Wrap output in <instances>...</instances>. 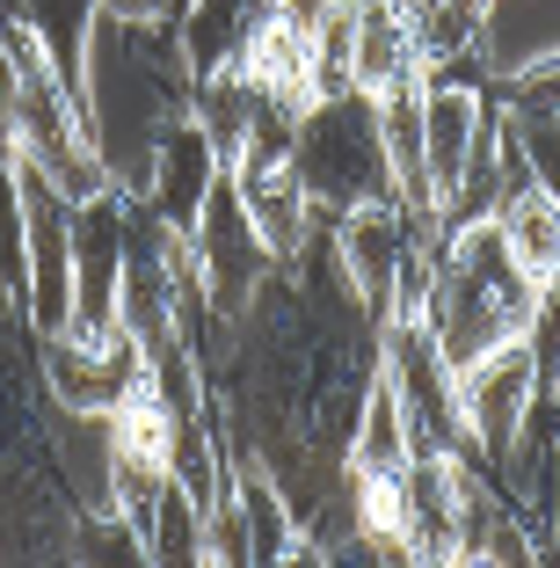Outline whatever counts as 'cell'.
<instances>
[{
	"mask_svg": "<svg viewBox=\"0 0 560 568\" xmlns=\"http://www.w3.org/2000/svg\"><path fill=\"white\" fill-rule=\"evenodd\" d=\"M0 292L22 300V168H16V146H0Z\"/></svg>",
	"mask_w": 560,
	"mask_h": 568,
	"instance_id": "21",
	"label": "cell"
},
{
	"mask_svg": "<svg viewBox=\"0 0 560 568\" xmlns=\"http://www.w3.org/2000/svg\"><path fill=\"white\" fill-rule=\"evenodd\" d=\"M37 365H44V386L59 408H116L124 394L146 386V351H139L124 328L110 335H37Z\"/></svg>",
	"mask_w": 560,
	"mask_h": 568,
	"instance_id": "6",
	"label": "cell"
},
{
	"mask_svg": "<svg viewBox=\"0 0 560 568\" xmlns=\"http://www.w3.org/2000/svg\"><path fill=\"white\" fill-rule=\"evenodd\" d=\"M502 102H510V110H553L560 118V51H546L525 73H510V81H502Z\"/></svg>",
	"mask_w": 560,
	"mask_h": 568,
	"instance_id": "24",
	"label": "cell"
},
{
	"mask_svg": "<svg viewBox=\"0 0 560 568\" xmlns=\"http://www.w3.org/2000/svg\"><path fill=\"white\" fill-rule=\"evenodd\" d=\"M379 118V146H386V175H394L400 204H429V161H422V81H400L386 95H371Z\"/></svg>",
	"mask_w": 560,
	"mask_h": 568,
	"instance_id": "15",
	"label": "cell"
},
{
	"mask_svg": "<svg viewBox=\"0 0 560 568\" xmlns=\"http://www.w3.org/2000/svg\"><path fill=\"white\" fill-rule=\"evenodd\" d=\"M22 168V314L37 335L73 321V197H59L44 168Z\"/></svg>",
	"mask_w": 560,
	"mask_h": 568,
	"instance_id": "4",
	"label": "cell"
},
{
	"mask_svg": "<svg viewBox=\"0 0 560 568\" xmlns=\"http://www.w3.org/2000/svg\"><path fill=\"white\" fill-rule=\"evenodd\" d=\"M502 139L525 153V168L560 197V118L553 110H510V102H502Z\"/></svg>",
	"mask_w": 560,
	"mask_h": 568,
	"instance_id": "20",
	"label": "cell"
},
{
	"mask_svg": "<svg viewBox=\"0 0 560 568\" xmlns=\"http://www.w3.org/2000/svg\"><path fill=\"white\" fill-rule=\"evenodd\" d=\"M328 241H335L343 277L357 284V300L371 306V314H386V292H394L400 248H408V204H400V197H379V204H357V212H335L328 219Z\"/></svg>",
	"mask_w": 560,
	"mask_h": 568,
	"instance_id": "10",
	"label": "cell"
},
{
	"mask_svg": "<svg viewBox=\"0 0 560 568\" xmlns=\"http://www.w3.org/2000/svg\"><path fill=\"white\" fill-rule=\"evenodd\" d=\"M531 510H539V532H546V554H560V430L539 437V467H531Z\"/></svg>",
	"mask_w": 560,
	"mask_h": 568,
	"instance_id": "22",
	"label": "cell"
},
{
	"mask_svg": "<svg viewBox=\"0 0 560 568\" xmlns=\"http://www.w3.org/2000/svg\"><path fill=\"white\" fill-rule=\"evenodd\" d=\"M139 539H146V561H167V568L204 561V503L167 474V481L153 488L146 518H139Z\"/></svg>",
	"mask_w": 560,
	"mask_h": 568,
	"instance_id": "17",
	"label": "cell"
},
{
	"mask_svg": "<svg viewBox=\"0 0 560 568\" xmlns=\"http://www.w3.org/2000/svg\"><path fill=\"white\" fill-rule=\"evenodd\" d=\"M408 416H400V394L386 386V372H371L357 402V423H349V445H343V474H400L408 467Z\"/></svg>",
	"mask_w": 560,
	"mask_h": 568,
	"instance_id": "16",
	"label": "cell"
},
{
	"mask_svg": "<svg viewBox=\"0 0 560 568\" xmlns=\"http://www.w3.org/2000/svg\"><path fill=\"white\" fill-rule=\"evenodd\" d=\"M474 51L488 81H510L531 59L560 51V0H480L474 16Z\"/></svg>",
	"mask_w": 560,
	"mask_h": 568,
	"instance_id": "12",
	"label": "cell"
},
{
	"mask_svg": "<svg viewBox=\"0 0 560 568\" xmlns=\"http://www.w3.org/2000/svg\"><path fill=\"white\" fill-rule=\"evenodd\" d=\"M116 277H124V190H95L73 204V335L116 328Z\"/></svg>",
	"mask_w": 560,
	"mask_h": 568,
	"instance_id": "7",
	"label": "cell"
},
{
	"mask_svg": "<svg viewBox=\"0 0 560 568\" xmlns=\"http://www.w3.org/2000/svg\"><path fill=\"white\" fill-rule=\"evenodd\" d=\"M233 503H241L247 518V547H255V561H314V547H306V532H298L292 503H284V488L263 474V459H233Z\"/></svg>",
	"mask_w": 560,
	"mask_h": 568,
	"instance_id": "13",
	"label": "cell"
},
{
	"mask_svg": "<svg viewBox=\"0 0 560 568\" xmlns=\"http://www.w3.org/2000/svg\"><path fill=\"white\" fill-rule=\"evenodd\" d=\"M292 175L306 183V197H314L320 219L394 197L371 95L349 88V95H314L306 102V110H298V132H292Z\"/></svg>",
	"mask_w": 560,
	"mask_h": 568,
	"instance_id": "3",
	"label": "cell"
},
{
	"mask_svg": "<svg viewBox=\"0 0 560 568\" xmlns=\"http://www.w3.org/2000/svg\"><path fill=\"white\" fill-rule=\"evenodd\" d=\"M116 22H175L182 16V0H102Z\"/></svg>",
	"mask_w": 560,
	"mask_h": 568,
	"instance_id": "25",
	"label": "cell"
},
{
	"mask_svg": "<svg viewBox=\"0 0 560 568\" xmlns=\"http://www.w3.org/2000/svg\"><path fill=\"white\" fill-rule=\"evenodd\" d=\"M255 8H263V0H182L175 37H182V51H190V67H197V73L233 67L247 22H255Z\"/></svg>",
	"mask_w": 560,
	"mask_h": 568,
	"instance_id": "18",
	"label": "cell"
},
{
	"mask_svg": "<svg viewBox=\"0 0 560 568\" xmlns=\"http://www.w3.org/2000/svg\"><path fill=\"white\" fill-rule=\"evenodd\" d=\"M218 175H226V161H218V146L197 132V118H175L161 132V146H153V168H146L139 204L161 219L167 234H190L197 212H204V197L218 190Z\"/></svg>",
	"mask_w": 560,
	"mask_h": 568,
	"instance_id": "9",
	"label": "cell"
},
{
	"mask_svg": "<svg viewBox=\"0 0 560 568\" xmlns=\"http://www.w3.org/2000/svg\"><path fill=\"white\" fill-rule=\"evenodd\" d=\"M263 88L247 81L241 67H212L197 73V88H190V118H197V132L218 146V161H241V146L255 139V118H263Z\"/></svg>",
	"mask_w": 560,
	"mask_h": 568,
	"instance_id": "14",
	"label": "cell"
},
{
	"mask_svg": "<svg viewBox=\"0 0 560 568\" xmlns=\"http://www.w3.org/2000/svg\"><path fill=\"white\" fill-rule=\"evenodd\" d=\"M182 241H190V263H197V277H204L212 314L233 328V321L247 314V300L263 292V277L277 270V255L263 248V234H255V219H247L241 190H233V175H218V190L204 197L197 226H190Z\"/></svg>",
	"mask_w": 560,
	"mask_h": 568,
	"instance_id": "5",
	"label": "cell"
},
{
	"mask_svg": "<svg viewBox=\"0 0 560 568\" xmlns=\"http://www.w3.org/2000/svg\"><path fill=\"white\" fill-rule=\"evenodd\" d=\"M102 0H22V22L37 30V44L51 51V67L67 73V88L81 81V51H88V30H95ZM81 95V88H73Z\"/></svg>",
	"mask_w": 560,
	"mask_h": 568,
	"instance_id": "19",
	"label": "cell"
},
{
	"mask_svg": "<svg viewBox=\"0 0 560 568\" xmlns=\"http://www.w3.org/2000/svg\"><path fill=\"white\" fill-rule=\"evenodd\" d=\"M204 561H255V547H247V518H241V503H233V481L218 503H204Z\"/></svg>",
	"mask_w": 560,
	"mask_h": 568,
	"instance_id": "23",
	"label": "cell"
},
{
	"mask_svg": "<svg viewBox=\"0 0 560 568\" xmlns=\"http://www.w3.org/2000/svg\"><path fill=\"white\" fill-rule=\"evenodd\" d=\"M226 175H233V190H241V204H247V219H255L263 248L277 255V263H292V255L314 241V226H320L306 183L292 175V153H263V161H241V168H226Z\"/></svg>",
	"mask_w": 560,
	"mask_h": 568,
	"instance_id": "11",
	"label": "cell"
},
{
	"mask_svg": "<svg viewBox=\"0 0 560 568\" xmlns=\"http://www.w3.org/2000/svg\"><path fill=\"white\" fill-rule=\"evenodd\" d=\"M531 292H539V284L510 263V248L495 241L488 219L451 226L445 234V263H437V292H429V314H422L437 357H445L451 372H466L488 351L517 343L525 321H531Z\"/></svg>",
	"mask_w": 560,
	"mask_h": 568,
	"instance_id": "2",
	"label": "cell"
},
{
	"mask_svg": "<svg viewBox=\"0 0 560 568\" xmlns=\"http://www.w3.org/2000/svg\"><path fill=\"white\" fill-rule=\"evenodd\" d=\"M73 88H81V118H88V139H95L110 190L139 197L153 146H161V132L175 118H190V88H197V67H190L175 22H116L102 8Z\"/></svg>",
	"mask_w": 560,
	"mask_h": 568,
	"instance_id": "1",
	"label": "cell"
},
{
	"mask_svg": "<svg viewBox=\"0 0 560 568\" xmlns=\"http://www.w3.org/2000/svg\"><path fill=\"white\" fill-rule=\"evenodd\" d=\"M429 73V8L422 0H357V37H349V88L386 95L400 81Z\"/></svg>",
	"mask_w": 560,
	"mask_h": 568,
	"instance_id": "8",
	"label": "cell"
}]
</instances>
